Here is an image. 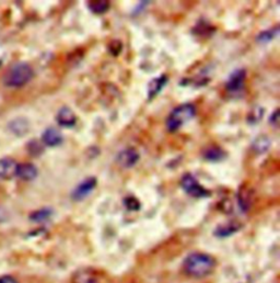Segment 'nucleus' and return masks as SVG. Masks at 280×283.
I'll list each match as a JSON object with an SVG mask.
<instances>
[{"label": "nucleus", "mask_w": 280, "mask_h": 283, "mask_svg": "<svg viewBox=\"0 0 280 283\" xmlns=\"http://www.w3.org/2000/svg\"><path fill=\"white\" fill-rule=\"evenodd\" d=\"M246 79V71L244 68H238L233 71L226 83V89L230 93H239L244 89Z\"/></svg>", "instance_id": "nucleus-6"}, {"label": "nucleus", "mask_w": 280, "mask_h": 283, "mask_svg": "<svg viewBox=\"0 0 280 283\" xmlns=\"http://www.w3.org/2000/svg\"><path fill=\"white\" fill-rule=\"evenodd\" d=\"M75 283H97V279L88 271L79 272L75 276Z\"/></svg>", "instance_id": "nucleus-23"}, {"label": "nucleus", "mask_w": 280, "mask_h": 283, "mask_svg": "<svg viewBox=\"0 0 280 283\" xmlns=\"http://www.w3.org/2000/svg\"><path fill=\"white\" fill-rule=\"evenodd\" d=\"M52 214H53V211L45 207V209L37 210L32 213V214L30 215V219H32V221L36 222V223H41L44 221H47V219L52 216Z\"/></svg>", "instance_id": "nucleus-20"}, {"label": "nucleus", "mask_w": 280, "mask_h": 283, "mask_svg": "<svg viewBox=\"0 0 280 283\" xmlns=\"http://www.w3.org/2000/svg\"><path fill=\"white\" fill-rule=\"evenodd\" d=\"M63 138L60 132L55 128H48L43 132L42 134V142L44 145L48 147H56L60 145Z\"/></svg>", "instance_id": "nucleus-11"}, {"label": "nucleus", "mask_w": 280, "mask_h": 283, "mask_svg": "<svg viewBox=\"0 0 280 283\" xmlns=\"http://www.w3.org/2000/svg\"><path fill=\"white\" fill-rule=\"evenodd\" d=\"M226 152L219 146H209L202 150L203 159L210 162H218L226 158Z\"/></svg>", "instance_id": "nucleus-13"}, {"label": "nucleus", "mask_w": 280, "mask_h": 283, "mask_svg": "<svg viewBox=\"0 0 280 283\" xmlns=\"http://www.w3.org/2000/svg\"><path fill=\"white\" fill-rule=\"evenodd\" d=\"M269 123L272 125V127L277 128L278 124H279V109H276L273 111L272 115L269 118Z\"/></svg>", "instance_id": "nucleus-26"}, {"label": "nucleus", "mask_w": 280, "mask_h": 283, "mask_svg": "<svg viewBox=\"0 0 280 283\" xmlns=\"http://www.w3.org/2000/svg\"><path fill=\"white\" fill-rule=\"evenodd\" d=\"M139 159H140V155L138 153V150L133 147L123 149L122 152L118 153L116 157V161L118 165L126 169H129L135 166L139 161Z\"/></svg>", "instance_id": "nucleus-7"}, {"label": "nucleus", "mask_w": 280, "mask_h": 283, "mask_svg": "<svg viewBox=\"0 0 280 283\" xmlns=\"http://www.w3.org/2000/svg\"><path fill=\"white\" fill-rule=\"evenodd\" d=\"M122 47H123V44L118 40L112 41V43L109 45V49L113 56H117L120 52H122Z\"/></svg>", "instance_id": "nucleus-25"}, {"label": "nucleus", "mask_w": 280, "mask_h": 283, "mask_svg": "<svg viewBox=\"0 0 280 283\" xmlns=\"http://www.w3.org/2000/svg\"><path fill=\"white\" fill-rule=\"evenodd\" d=\"M17 167L18 163L10 157L0 158V179L9 180L14 178L17 175Z\"/></svg>", "instance_id": "nucleus-9"}, {"label": "nucleus", "mask_w": 280, "mask_h": 283, "mask_svg": "<svg viewBox=\"0 0 280 283\" xmlns=\"http://www.w3.org/2000/svg\"><path fill=\"white\" fill-rule=\"evenodd\" d=\"M270 140L266 135H260L256 137L253 142V149L256 154H265L270 147Z\"/></svg>", "instance_id": "nucleus-17"}, {"label": "nucleus", "mask_w": 280, "mask_h": 283, "mask_svg": "<svg viewBox=\"0 0 280 283\" xmlns=\"http://www.w3.org/2000/svg\"><path fill=\"white\" fill-rule=\"evenodd\" d=\"M9 130L12 133L16 134L17 136H23L29 132L30 130V124L27 119L24 118H17L15 120H12L9 125Z\"/></svg>", "instance_id": "nucleus-14"}, {"label": "nucleus", "mask_w": 280, "mask_h": 283, "mask_svg": "<svg viewBox=\"0 0 280 283\" xmlns=\"http://www.w3.org/2000/svg\"><path fill=\"white\" fill-rule=\"evenodd\" d=\"M148 4H150L149 2H142V3H139V5L137 6V8L135 9V11H133V15H137L139 14L140 11H143L145 7H147Z\"/></svg>", "instance_id": "nucleus-28"}, {"label": "nucleus", "mask_w": 280, "mask_h": 283, "mask_svg": "<svg viewBox=\"0 0 280 283\" xmlns=\"http://www.w3.org/2000/svg\"><path fill=\"white\" fill-rule=\"evenodd\" d=\"M34 71L27 63H18L6 74L4 84L8 87L19 88L27 85L33 78Z\"/></svg>", "instance_id": "nucleus-3"}, {"label": "nucleus", "mask_w": 280, "mask_h": 283, "mask_svg": "<svg viewBox=\"0 0 280 283\" xmlns=\"http://www.w3.org/2000/svg\"><path fill=\"white\" fill-rule=\"evenodd\" d=\"M181 187L188 196L193 198H208L210 191L202 187L192 174H185L181 179Z\"/></svg>", "instance_id": "nucleus-4"}, {"label": "nucleus", "mask_w": 280, "mask_h": 283, "mask_svg": "<svg viewBox=\"0 0 280 283\" xmlns=\"http://www.w3.org/2000/svg\"><path fill=\"white\" fill-rule=\"evenodd\" d=\"M37 175H39V171L37 168L30 162H23L18 165L17 167V175L19 178L24 180V181H32L34 180Z\"/></svg>", "instance_id": "nucleus-12"}, {"label": "nucleus", "mask_w": 280, "mask_h": 283, "mask_svg": "<svg viewBox=\"0 0 280 283\" xmlns=\"http://www.w3.org/2000/svg\"><path fill=\"white\" fill-rule=\"evenodd\" d=\"M196 116V106L193 103H183L171 111L165 121V127L169 132L179 131Z\"/></svg>", "instance_id": "nucleus-2"}, {"label": "nucleus", "mask_w": 280, "mask_h": 283, "mask_svg": "<svg viewBox=\"0 0 280 283\" xmlns=\"http://www.w3.org/2000/svg\"><path fill=\"white\" fill-rule=\"evenodd\" d=\"M56 121L62 128H73L77 123V117H76L74 111L68 108V106H62L57 112Z\"/></svg>", "instance_id": "nucleus-8"}, {"label": "nucleus", "mask_w": 280, "mask_h": 283, "mask_svg": "<svg viewBox=\"0 0 280 283\" xmlns=\"http://www.w3.org/2000/svg\"><path fill=\"white\" fill-rule=\"evenodd\" d=\"M168 81H169V77L164 74H162L161 76L151 79L147 87L148 100H152L154 98H156L158 94L162 91L163 88L167 86Z\"/></svg>", "instance_id": "nucleus-10"}, {"label": "nucleus", "mask_w": 280, "mask_h": 283, "mask_svg": "<svg viewBox=\"0 0 280 283\" xmlns=\"http://www.w3.org/2000/svg\"><path fill=\"white\" fill-rule=\"evenodd\" d=\"M124 203H125V206L129 211H138V210H140V207H142L138 199H136L135 197H131V196L125 198Z\"/></svg>", "instance_id": "nucleus-24"}, {"label": "nucleus", "mask_w": 280, "mask_h": 283, "mask_svg": "<svg viewBox=\"0 0 280 283\" xmlns=\"http://www.w3.org/2000/svg\"><path fill=\"white\" fill-rule=\"evenodd\" d=\"M251 192L247 188H243L242 187L239 191V196H238V200H239V205L241 207V210L243 212H246L247 210L250 209L251 206Z\"/></svg>", "instance_id": "nucleus-18"}, {"label": "nucleus", "mask_w": 280, "mask_h": 283, "mask_svg": "<svg viewBox=\"0 0 280 283\" xmlns=\"http://www.w3.org/2000/svg\"><path fill=\"white\" fill-rule=\"evenodd\" d=\"M27 149H28V152H29L30 155H32V156H40L43 153L44 147H43V144L40 143L39 141L32 140V141H30L28 143Z\"/></svg>", "instance_id": "nucleus-22"}, {"label": "nucleus", "mask_w": 280, "mask_h": 283, "mask_svg": "<svg viewBox=\"0 0 280 283\" xmlns=\"http://www.w3.org/2000/svg\"><path fill=\"white\" fill-rule=\"evenodd\" d=\"M279 34V27H275L272 29H268V30H265L262 31V32H259L258 35L256 36V41L260 44H266V43H269L272 40H275L276 37Z\"/></svg>", "instance_id": "nucleus-19"}, {"label": "nucleus", "mask_w": 280, "mask_h": 283, "mask_svg": "<svg viewBox=\"0 0 280 283\" xmlns=\"http://www.w3.org/2000/svg\"><path fill=\"white\" fill-rule=\"evenodd\" d=\"M216 261L212 256L203 253L189 254L183 261V270L192 278H203L213 272Z\"/></svg>", "instance_id": "nucleus-1"}, {"label": "nucleus", "mask_w": 280, "mask_h": 283, "mask_svg": "<svg viewBox=\"0 0 280 283\" xmlns=\"http://www.w3.org/2000/svg\"><path fill=\"white\" fill-rule=\"evenodd\" d=\"M98 180L95 177H88L85 180H82L80 184L74 189L72 192V199L74 201H82L88 198L93 192V190L97 188Z\"/></svg>", "instance_id": "nucleus-5"}, {"label": "nucleus", "mask_w": 280, "mask_h": 283, "mask_svg": "<svg viewBox=\"0 0 280 283\" xmlns=\"http://www.w3.org/2000/svg\"><path fill=\"white\" fill-rule=\"evenodd\" d=\"M88 8L92 14L103 15L111 8V4L107 0H94V2H88Z\"/></svg>", "instance_id": "nucleus-16"}, {"label": "nucleus", "mask_w": 280, "mask_h": 283, "mask_svg": "<svg viewBox=\"0 0 280 283\" xmlns=\"http://www.w3.org/2000/svg\"><path fill=\"white\" fill-rule=\"evenodd\" d=\"M264 112H265V110H264V108H262V106H255V108H253L250 111L249 116H247V118H246L247 123L251 125L258 123L260 120H262Z\"/></svg>", "instance_id": "nucleus-21"}, {"label": "nucleus", "mask_w": 280, "mask_h": 283, "mask_svg": "<svg viewBox=\"0 0 280 283\" xmlns=\"http://www.w3.org/2000/svg\"><path fill=\"white\" fill-rule=\"evenodd\" d=\"M240 229H241V225L239 223L231 222V223L218 226V228L215 231V235L217 237H221V238L229 237L232 234H234V233H237Z\"/></svg>", "instance_id": "nucleus-15"}, {"label": "nucleus", "mask_w": 280, "mask_h": 283, "mask_svg": "<svg viewBox=\"0 0 280 283\" xmlns=\"http://www.w3.org/2000/svg\"><path fill=\"white\" fill-rule=\"evenodd\" d=\"M0 283H18V281L10 275H5L0 276Z\"/></svg>", "instance_id": "nucleus-27"}]
</instances>
